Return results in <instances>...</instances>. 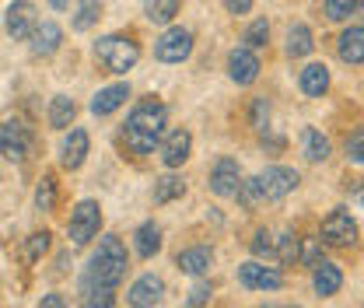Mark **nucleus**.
Returning <instances> with one entry per match:
<instances>
[{
  "label": "nucleus",
  "instance_id": "nucleus-1",
  "mask_svg": "<svg viewBox=\"0 0 364 308\" xmlns=\"http://www.w3.org/2000/svg\"><path fill=\"white\" fill-rule=\"evenodd\" d=\"M165 133H168V109H165L161 98L147 95V98H136L134 102L119 140H123V147L134 158H147V154H154L161 147Z\"/></svg>",
  "mask_w": 364,
  "mask_h": 308
},
{
  "label": "nucleus",
  "instance_id": "nucleus-2",
  "mask_svg": "<svg viewBox=\"0 0 364 308\" xmlns=\"http://www.w3.org/2000/svg\"><path fill=\"white\" fill-rule=\"evenodd\" d=\"M127 266H130V256H127L123 238L119 235H102L98 238V249L91 253L85 277L95 280V284H102V287H112L116 291L123 284V277H127Z\"/></svg>",
  "mask_w": 364,
  "mask_h": 308
},
{
  "label": "nucleus",
  "instance_id": "nucleus-3",
  "mask_svg": "<svg viewBox=\"0 0 364 308\" xmlns=\"http://www.w3.org/2000/svg\"><path fill=\"white\" fill-rule=\"evenodd\" d=\"M91 56L95 63L105 70V74H127L140 63V39L134 32H109V36H98L91 46Z\"/></svg>",
  "mask_w": 364,
  "mask_h": 308
},
{
  "label": "nucleus",
  "instance_id": "nucleus-4",
  "mask_svg": "<svg viewBox=\"0 0 364 308\" xmlns=\"http://www.w3.org/2000/svg\"><path fill=\"white\" fill-rule=\"evenodd\" d=\"M193 46H196L193 28L172 25V28H165V32L154 39V60H158V63H186V60L193 56Z\"/></svg>",
  "mask_w": 364,
  "mask_h": 308
},
{
  "label": "nucleus",
  "instance_id": "nucleus-5",
  "mask_svg": "<svg viewBox=\"0 0 364 308\" xmlns=\"http://www.w3.org/2000/svg\"><path fill=\"white\" fill-rule=\"evenodd\" d=\"M28 154H32V130H28V123L18 120V116L4 120L0 123V158L21 165Z\"/></svg>",
  "mask_w": 364,
  "mask_h": 308
},
{
  "label": "nucleus",
  "instance_id": "nucleus-6",
  "mask_svg": "<svg viewBox=\"0 0 364 308\" xmlns=\"http://www.w3.org/2000/svg\"><path fill=\"white\" fill-rule=\"evenodd\" d=\"M318 238L322 245H333V249H350L358 242V221L350 218L347 207H336L322 218V228H318Z\"/></svg>",
  "mask_w": 364,
  "mask_h": 308
},
{
  "label": "nucleus",
  "instance_id": "nucleus-7",
  "mask_svg": "<svg viewBox=\"0 0 364 308\" xmlns=\"http://www.w3.org/2000/svg\"><path fill=\"white\" fill-rule=\"evenodd\" d=\"M98 231H102V207H98V200H81L70 211V221H67L70 245H88Z\"/></svg>",
  "mask_w": 364,
  "mask_h": 308
},
{
  "label": "nucleus",
  "instance_id": "nucleus-8",
  "mask_svg": "<svg viewBox=\"0 0 364 308\" xmlns=\"http://www.w3.org/2000/svg\"><path fill=\"white\" fill-rule=\"evenodd\" d=\"M39 28V11L32 0H11L7 11H4V32L14 39V43H28L32 32Z\"/></svg>",
  "mask_w": 364,
  "mask_h": 308
},
{
  "label": "nucleus",
  "instance_id": "nucleus-9",
  "mask_svg": "<svg viewBox=\"0 0 364 308\" xmlns=\"http://www.w3.org/2000/svg\"><path fill=\"white\" fill-rule=\"evenodd\" d=\"M238 284L245 291H280L284 273L277 266L259 263V260H245V263H238Z\"/></svg>",
  "mask_w": 364,
  "mask_h": 308
},
{
  "label": "nucleus",
  "instance_id": "nucleus-10",
  "mask_svg": "<svg viewBox=\"0 0 364 308\" xmlns=\"http://www.w3.org/2000/svg\"><path fill=\"white\" fill-rule=\"evenodd\" d=\"M259 74H263L259 53H252V49H245V46H235V49L228 53V78H231L238 88L256 85V81H259Z\"/></svg>",
  "mask_w": 364,
  "mask_h": 308
},
{
  "label": "nucleus",
  "instance_id": "nucleus-11",
  "mask_svg": "<svg viewBox=\"0 0 364 308\" xmlns=\"http://www.w3.org/2000/svg\"><path fill=\"white\" fill-rule=\"evenodd\" d=\"M242 165L235 161V158H228L221 154L214 165H210V179H207V186H210V193L214 196H221V200H231L235 193H238V186H242Z\"/></svg>",
  "mask_w": 364,
  "mask_h": 308
},
{
  "label": "nucleus",
  "instance_id": "nucleus-12",
  "mask_svg": "<svg viewBox=\"0 0 364 308\" xmlns=\"http://www.w3.org/2000/svg\"><path fill=\"white\" fill-rule=\"evenodd\" d=\"M259 182H263V196L267 200H284V196H291L301 186V176L291 165H267L259 172Z\"/></svg>",
  "mask_w": 364,
  "mask_h": 308
},
{
  "label": "nucleus",
  "instance_id": "nucleus-13",
  "mask_svg": "<svg viewBox=\"0 0 364 308\" xmlns=\"http://www.w3.org/2000/svg\"><path fill=\"white\" fill-rule=\"evenodd\" d=\"M189 154H193V133L186 130V127H176V130L165 133V140L158 147V158H161L165 169H172V172L182 169L189 161Z\"/></svg>",
  "mask_w": 364,
  "mask_h": 308
},
{
  "label": "nucleus",
  "instance_id": "nucleus-14",
  "mask_svg": "<svg viewBox=\"0 0 364 308\" xmlns=\"http://www.w3.org/2000/svg\"><path fill=\"white\" fill-rule=\"evenodd\" d=\"M161 298H165V280L158 273L136 277L134 284H130V291H127V305L130 308H154Z\"/></svg>",
  "mask_w": 364,
  "mask_h": 308
},
{
  "label": "nucleus",
  "instance_id": "nucleus-15",
  "mask_svg": "<svg viewBox=\"0 0 364 308\" xmlns=\"http://www.w3.org/2000/svg\"><path fill=\"white\" fill-rule=\"evenodd\" d=\"M60 46H63V28L53 21V18H46L39 21V28L32 32V39H28V49H32V56H39V60H49V56H56L60 53Z\"/></svg>",
  "mask_w": 364,
  "mask_h": 308
},
{
  "label": "nucleus",
  "instance_id": "nucleus-16",
  "mask_svg": "<svg viewBox=\"0 0 364 308\" xmlns=\"http://www.w3.org/2000/svg\"><path fill=\"white\" fill-rule=\"evenodd\" d=\"M88 130H81V127H74V130L63 137V144H60V165L67 169V172H77L81 165H85V158H88Z\"/></svg>",
  "mask_w": 364,
  "mask_h": 308
},
{
  "label": "nucleus",
  "instance_id": "nucleus-17",
  "mask_svg": "<svg viewBox=\"0 0 364 308\" xmlns=\"http://www.w3.org/2000/svg\"><path fill=\"white\" fill-rule=\"evenodd\" d=\"M176 266H179L186 277H203L214 266V249L210 245H186V249H179V256H176Z\"/></svg>",
  "mask_w": 364,
  "mask_h": 308
},
{
  "label": "nucleus",
  "instance_id": "nucleus-18",
  "mask_svg": "<svg viewBox=\"0 0 364 308\" xmlns=\"http://www.w3.org/2000/svg\"><path fill=\"white\" fill-rule=\"evenodd\" d=\"M329 85H333V74H329L326 63H305L298 70V88L305 98H322L329 91Z\"/></svg>",
  "mask_w": 364,
  "mask_h": 308
},
{
  "label": "nucleus",
  "instance_id": "nucleus-19",
  "mask_svg": "<svg viewBox=\"0 0 364 308\" xmlns=\"http://www.w3.org/2000/svg\"><path fill=\"white\" fill-rule=\"evenodd\" d=\"M127 98H130V85H109V88H98L95 91V98H91V116H112L116 109H123L127 105Z\"/></svg>",
  "mask_w": 364,
  "mask_h": 308
},
{
  "label": "nucleus",
  "instance_id": "nucleus-20",
  "mask_svg": "<svg viewBox=\"0 0 364 308\" xmlns=\"http://www.w3.org/2000/svg\"><path fill=\"white\" fill-rule=\"evenodd\" d=\"M336 56L350 67H361L364 63V25H350L340 32L336 39Z\"/></svg>",
  "mask_w": 364,
  "mask_h": 308
},
{
  "label": "nucleus",
  "instance_id": "nucleus-21",
  "mask_svg": "<svg viewBox=\"0 0 364 308\" xmlns=\"http://www.w3.org/2000/svg\"><path fill=\"white\" fill-rule=\"evenodd\" d=\"M340 287H343V270L329 260H322L312 270V291L318 298H333V294H340Z\"/></svg>",
  "mask_w": 364,
  "mask_h": 308
},
{
  "label": "nucleus",
  "instance_id": "nucleus-22",
  "mask_svg": "<svg viewBox=\"0 0 364 308\" xmlns=\"http://www.w3.org/2000/svg\"><path fill=\"white\" fill-rule=\"evenodd\" d=\"M316 49V36H312V28L305 25V21H294L291 28H287V39H284V53L291 56V60H305L309 53Z\"/></svg>",
  "mask_w": 364,
  "mask_h": 308
},
{
  "label": "nucleus",
  "instance_id": "nucleus-23",
  "mask_svg": "<svg viewBox=\"0 0 364 308\" xmlns=\"http://www.w3.org/2000/svg\"><path fill=\"white\" fill-rule=\"evenodd\" d=\"M74 116H77V105H74L70 95H53V98H49L46 120H49L53 130H67V127H74Z\"/></svg>",
  "mask_w": 364,
  "mask_h": 308
},
{
  "label": "nucleus",
  "instance_id": "nucleus-24",
  "mask_svg": "<svg viewBox=\"0 0 364 308\" xmlns=\"http://www.w3.org/2000/svg\"><path fill=\"white\" fill-rule=\"evenodd\" d=\"M134 249H136V256H140V260H151V256H158V253H161V228H158L154 221L136 224Z\"/></svg>",
  "mask_w": 364,
  "mask_h": 308
},
{
  "label": "nucleus",
  "instance_id": "nucleus-25",
  "mask_svg": "<svg viewBox=\"0 0 364 308\" xmlns=\"http://www.w3.org/2000/svg\"><path fill=\"white\" fill-rule=\"evenodd\" d=\"M329 151H333V144H329V137L322 130H316V127H305L301 130V154H305V161L322 165L329 158Z\"/></svg>",
  "mask_w": 364,
  "mask_h": 308
},
{
  "label": "nucleus",
  "instance_id": "nucleus-26",
  "mask_svg": "<svg viewBox=\"0 0 364 308\" xmlns=\"http://www.w3.org/2000/svg\"><path fill=\"white\" fill-rule=\"evenodd\" d=\"M77 294H81V308H116V291L95 284V280H88V277H81Z\"/></svg>",
  "mask_w": 364,
  "mask_h": 308
},
{
  "label": "nucleus",
  "instance_id": "nucleus-27",
  "mask_svg": "<svg viewBox=\"0 0 364 308\" xmlns=\"http://www.w3.org/2000/svg\"><path fill=\"white\" fill-rule=\"evenodd\" d=\"M186 196V182H182V176H161L154 179V189H151V200H154V207H165V203H176V200H182Z\"/></svg>",
  "mask_w": 364,
  "mask_h": 308
},
{
  "label": "nucleus",
  "instance_id": "nucleus-28",
  "mask_svg": "<svg viewBox=\"0 0 364 308\" xmlns=\"http://www.w3.org/2000/svg\"><path fill=\"white\" fill-rule=\"evenodd\" d=\"M179 7H182L179 0H144V18H147L151 25H168V28H172Z\"/></svg>",
  "mask_w": 364,
  "mask_h": 308
},
{
  "label": "nucleus",
  "instance_id": "nucleus-29",
  "mask_svg": "<svg viewBox=\"0 0 364 308\" xmlns=\"http://www.w3.org/2000/svg\"><path fill=\"white\" fill-rule=\"evenodd\" d=\"M98 18H102V0H77V7L70 14V28L74 32H88V28L98 25Z\"/></svg>",
  "mask_w": 364,
  "mask_h": 308
},
{
  "label": "nucleus",
  "instance_id": "nucleus-30",
  "mask_svg": "<svg viewBox=\"0 0 364 308\" xmlns=\"http://www.w3.org/2000/svg\"><path fill=\"white\" fill-rule=\"evenodd\" d=\"M235 200H238V207H242V211H256V207L267 200V196H263V182H259V176L242 179V186H238Z\"/></svg>",
  "mask_w": 364,
  "mask_h": 308
},
{
  "label": "nucleus",
  "instance_id": "nucleus-31",
  "mask_svg": "<svg viewBox=\"0 0 364 308\" xmlns=\"http://www.w3.org/2000/svg\"><path fill=\"white\" fill-rule=\"evenodd\" d=\"M36 211H43V214L56 211V176L53 172H46L36 186Z\"/></svg>",
  "mask_w": 364,
  "mask_h": 308
},
{
  "label": "nucleus",
  "instance_id": "nucleus-32",
  "mask_svg": "<svg viewBox=\"0 0 364 308\" xmlns=\"http://www.w3.org/2000/svg\"><path fill=\"white\" fill-rule=\"evenodd\" d=\"M298 253H301V235L280 231L277 235V263H298Z\"/></svg>",
  "mask_w": 364,
  "mask_h": 308
},
{
  "label": "nucleus",
  "instance_id": "nucleus-33",
  "mask_svg": "<svg viewBox=\"0 0 364 308\" xmlns=\"http://www.w3.org/2000/svg\"><path fill=\"white\" fill-rule=\"evenodd\" d=\"M267 43H270V21H267V18H256V21L245 28L242 46H245V49H252V53H259Z\"/></svg>",
  "mask_w": 364,
  "mask_h": 308
},
{
  "label": "nucleus",
  "instance_id": "nucleus-34",
  "mask_svg": "<svg viewBox=\"0 0 364 308\" xmlns=\"http://www.w3.org/2000/svg\"><path fill=\"white\" fill-rule=\"evenodd\" d=\"M252 256L263 263V260H277V235L267 231V228H259L256 235H252Z\"/></svg>",
  "mask_w": 364,
  "mask_h": 308
},
{
  "label": "nucleus",
  "instance_id": "nucleus-35",
  "mask_svg": "<svg viewBox=\"0 0 364 308\" xmlns=\"http://www.w3.org/2000/svg\"><path fill=\"white\" fill-rule=\"evenodd\" d=\"M322 14L326 21H347L358 14V0H322Z\"/></svg>",
  "mask_w": 364,
  "mask_h": 308
},
{
  "label": "nucleus",
  "instance_id": "nucleus-36",
  "mask_svg": "<svg viewBox=\"0 0 364 308\" xmlns=\"http://www.w3.org/2000/svg\"><path fill=\"white\" fill-rule=\"evenodd\" d=\"M322 263V238H301V253H298V266L316 270Z\"/></svg>",
  "mask_w": 364,
  "mask_h": 308
},
{
  "label": "nucleus",
  "instance_id": "nucleus-37",
  "mask_svg": "<svg viewBox=\"0 0 364 308\" xmlns=\"http://www.w3.org/2000/svg\"><path fill=\"white\" fill-rule=\"evenodd\" d=\"M343 154L350 165H364V130H350L343 137Z\"/></svg>",
  "mask_w": 364,
  "mask_h": 308
},
{
  "label": "nucleus",
  "instance_id": "nucleus-38",
  "mask_svg": "<svg viewBox=\"0 0 364 308\" xmlns=\"http://www.w3.org/2000/svg\"><path fill=\"white\" fill-rule=\"evenodd\" d=\"M249 127L252 130H267L270 127V102L267 98H252L249 102Z\"/></svg>",
  "mask_w": 364,
  "mask_h": 308
},
{
  "label": "nucleus",
  "instance_id": "nucleus-39",
  "mask_svg": "<svg viewBox=\"0 0 364 308\" xmlns=\"http://www.w3.org/2000/svg\"><path fill=\"white\" fill-rule=\"evenodd\" d=\"M49 238H53L49 231H32V238H28V260L32 263H39L46 253H49Z\"/></svg>",
  "mask_w": 364,
  "mask_h": 308
},
{
  "label": "nucleus",
  "instance_id": "nucleus-40",
  "mask_svg": "<svg viewBox=\"0 0 364 308\" xmlns=\"http://www.w3.org/2000/svg\"><path fill=\"white\" fill-rule=\"evenodd\" d=\"M210 294H214V284L210 280H200L193 291H189V298H186V308H203L210 302Z\"/></svg>",
  "mask_w": 364,
  "mask_h": 308
},
{
  "label": "nucleus",
  "instance_id": "nucleus-41",
  "mask_svg": "<svg viewBox=\"0 0 364 308\" xmlns=\"http://www.w3.org/2000/svg\"><path fill=\"white\" fill-rule=\"evenodd\" d=\"M347 196H350V203H358V207H364V179H347Z\"/></svg>",
  "mask_w": 364,
  "mask_h": 308
},
{
  "label": "nucleus",
  "instance_id": "nucleus-42",
  "mask_svg": "<svg viewBox=\"0 0 364 308\" xmlns=\"http://www.w3.org/2000/svg\"><path fill=\"white\" fill-rule=\"evenodd\" d=\"M252 4H256V0H225L228 14H235V18H238V14H249V11H252Z\"/></svg>",
  "mask_w": 364,
  "mask_h": 308
},
{
  "label": "nucleus",
  "instance_id": "nucleus-43",
  "mask_svg": "<svg viewBox=\"0 0 364 308\" xmlns=\"http://www.w3.org/2000/svg\"><path fill=\"white\" fill-rule=\"evenodd\" d=\"M36 308H70V305H67V298H63V294H56V291H53V294H43V302H39Z\"/></svg>",
  "mask_w": 364,
  "mask_h": 308
},
{
  "label": "nucleus",
  "instance_id": "nucleus-44",
  "mask_svg": "<svg viewBox=\"0 0 364 308\" xmlns=\"http://www.w3.org/2000/svg\"><path fill=\"white\" fill-rule=\"evenodd\" d=\"M49 7H53V11H67V7H70V0H49Z\"/></svg>",
  "mask_w": 364,
  "mask_h": 308
},
{
  "label": "nucleus",
  "instance_id": "nucleus-45",
  "mask_svg": "<svg viewBox=\"0 0 364 308\" xmlns=\"http://www.w3.org/2000/svg\"><path fill=\"white\" fill-rule=\"evenodd\" d=\"M358 14H361V18H364V0H358Z\"/></svg>",
  "mask_w": 364,
  "mask_h": 308
},
{
  "label": "nucleus",
  "instance_id": "nucleus-46",
  "mask_svg": "<svg viewBox=\"0 0 364 308\" xmlns=\"http://www.w3.org/2000/svg\"><path fill=\"white\" fill-rule=\"evenodd\" d=\"M287 308H305V305H287Z\"/></svg>",
  "mask_w": 364,
  "mask_h": 308
},
{
  "label": "nucleus",
  "instance_id": "nucleus-47",
  "mask_svg": "<svg viewBox=\"0 0 364 308\" xmlns=\"http://www.w3.org/2000/svg\"><path fill=\"white\" fill-rule=\"evenodd\" d=\"M259 308H273V305H259Z\"/></svg>",
  "mask_w": 364,
  "mask_h": 308
}]
</instances>
